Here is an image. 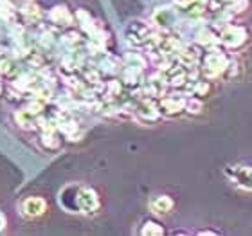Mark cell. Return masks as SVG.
Wrapping results in <instances>:
<instances>
[{"label":"cell","mask_w":252,"mask_h":236,"mask_svg":"<svg viewBox=\"0 0 252 236\" xmlns=\"http://www.w3.org/2000/svg\"><path fill=\"white\" fill-rule=\"evenodd\" d=\"M60 205L68 213H83V215H94L101 207V200L97 191L89 186H78L68 184L60 191Z\"/></svg>","instance_id":"cell-1"},{"label":"cell","mask_w":252,"mask_h":236,"mask_svg":"<svg viewBox=\"0 0 252 236\" xmlns=\"http://www.w3.org/2000/svg\"><path fill=\"white\" fill-rule=\"evenodd\" d=\"M229 67H231V60L220 49H207L200 56V70L207 79L220 78L229 70Z\"/></svg>","instance_id":"cell-2"},{"label":"cell","mask_w":252,"mask_h":236,"mask_svg":"<svg viewBox=\"0 0 252 236\" xmlns=\"http://www.w3.org/2000/svg\"><path fill=\"white\" fill-rule=\"evenodd\" d=\"M153 36V29L150 24L144 20H131L125 27V38L126 42L133 45V47H142L146 45L148 40Z\"/></svg>","instance_id":"cell-3"},{"label":"cell","mask_w":252,"mask_h":236,"mask_svg":"<svg viewBox=\"0 0 252 236\" xmlns=\"http://www.w3.org/2000/svg\"><path fill=\"white\" fill-rule=\"evenodd\" d=\"M249 40V33L243 26H223V29L218 34V42H221L227 49H240L243 47Z\"/></svg>","instance_id":"cell-4"},{"label":"cell","mask_w":252,"mask_h":236,"mask_svg":"<svg viewBox=\"0 0 252 236\" xmlns=\"http://www.w3.org/2000/svg\"><path fill=\"white\" fill-rule=\"evenodd\" d=\"M186 100L188 98H180V96H166L158 98L157 105L160 114L166 117H175L180 116L182 112H186Z\"/></svg>","instance_id":"cell-5"},{"label":"cell","mask_w":252,"mask_h":236,"mask_svg":"<svg viewBox=\"0 0 252 236\" xmlns=\"http://www.w3.org/2000/svg\"><path fill=\"white\" fill-rule=\"evenodd\" d=\"M225 175L232 184L243 189H252V166H245V164L227 166Z\"/></svg>","instance_id":"cell-6"},{"label":"cell","mask_w":252,"mask_h":236,"mask_svg":"<svg viewBox=\"0 0 252 236\" xmlns=\"http://www.w3.org/2000/svg\"><path fill=\"white\" fill-rule=\"evenodd\" d=\"M133 114L142 123H155V121H158L162 117V114L158 110V105L155 101L150 100V98H144V100L139 101L135 105V108H133Z\"/></svg>","instance_id":"cell-7"},{"label":"cell","mask_w":252,"mask_h":236,"mask_svg":"<svg viewBox=\"0 0 252 236\" xmlns=\"http://www.w3.org/2000/svg\"><path fill=\"white\" fill-rule=\"evenodd\" d=\"M45 211H47V200L42 197H27L20 204V213L26 218H38Z\"/></svg>","instance_id":"cell-8"},{"label":"cell","mask_w":252,"mask_h":236,"mask_svg":"<svg viewBox=\"0 0 252 236\" xmlns=\"http://www.w3.org/2000/svg\"><path fill=\"white\" fill-rule=\"evenodd\" d=\"M18 13L22 15L24 22H26V24H31V26L40 24V20H42V16H43L40 5H38L34 0H20Z\"/></svg>","instance_id":"cell-9"},{"label":"cell","mask_w":252,"mask_h":236,"mask_svg":"<svg viewBox=\"0 0 252 236\" xmlns=\"http://www.w3.org/2000/svg\"><path fill=\"white\" fill-rule=\"evenodd\" d=\"M148 207L152 209L153 215L164 216V215H169L175 209V200L169 195H155V197L150 199Z\"/></svg>","instance_id":"cell-10"},{"label":"cell","mask_w":252,"mask_h":236,"mask_svg":"<svg viewBox=\"0 0 252 236\" xmlns=\"http://www.w3.org/2000/svg\"><path fill=\"white\" fill-rule=\"evenodd\" d=\"M153 24L162 29V31H168L177 24V13L171 7H158L155 13H153Z\"/></svg>","instance_id":"cell-11"},{"label":"cell","mask_w":252,"mask_h":236,"mask_svg":"<svg viewBox=\"0 0 252 236\" xmlns=\"http://www.w3.org/2000/svg\"><path fill=\"white\" fill-rule=\"evenodd\" d=\"M74 18H76V15L70 13V9H68L67 5H54L53 9L49 11V20L58 27L72 26Z\"/></svg>","instance_id":"cell-12"},{"label":"cell","mask_w":252,"mask_h":236,"mask_svg":"<svg viewBox=\"0 0 252 236\" xmlns=\"http://www.w3.org/2000/svg\"><path fill=\"white\" fill-rule=\"evenodd\" d=\"M15 123L18 128L26 132H31V130H36L38 126V116L36 114H32L29 108H22V110H16L15 112Z\"/></svg>","instance_id":"cell-13"},{"label":"cell","mask_w":252,"mask_h":236,"mask_svg":"<svg viewBox=\"0 0 252 236\" xmlns=\"http://www.w3.org/2000/svg\"><path fill=\"white\" fill-rule=\"evenodd\" d=\"M40 144L47 152H56L62 146V137L58 135V130H43L40 135Z\"/></svg>","instance_id":"cell-14"},{"label":"cell","mask_w":252,"mask_h":236,"mask_svg":"<svg viewBox=\"0 0 252 236\" xmlns=\"http://www.w3.org/2000/svg\"><path fill=\"white\" fill-rule=\"evenodd\" d=\"M139 235L142 236H162L166 235V229L162 227V224L157 220H146L139 229Z\"/></svg>","instance_id":"cell-15"},{"label":"cell","mask_w":252,"mask_h":236,"mask_svg":"<svg viewBox=\"0 0 252 236\" xmlns=\"http://www.w3.org/2000/svg\"><path fill=\"white\" fill-rule=\"evenodd\" d=\"M125 67H133V68H141V70H144V68L148 67V60L144 54L141 53H135V51H131V53H128L125 56Z\"/></svg>","instance_id":"cell-16"},{"label":"cell","mask_w":252,"mask_h":236,"mask_svg":"<svg viewBox=\"0 0 252 236\" xmlns=\"http://www.w3.org/2000/svg\"><path fill=\"white\" fill-rule=\"evenodd\" d=\"M16 72H18L16 60L13 58V56H2V58H0V76L13 78Z\"/></svg>","instance_id":"cell-17"},{"label":"cell","mask_w":252,"mask_h":236,"mask_svg":"<svg viewBox=\"0 0 252 236\" xmlns=\"http://www.w3.org/2000/svg\"><path fill=\"white\" fill-rule=\"evenodd\" d=\"M186 112H188L189 116H198L200 112H202V101L200 98H188L186 100Z\"/></svg>","instance_id":"cell-18"},{"label":"cell","mask_w":252,"mask_h":236,"mask_svg":"<svg viewBox=\"0 0 252 236\" xmlns=\"http://www.w3.org/2000/svg\"><path fill=\"white\" fill-rule=\"evenodd\" d=\"M63 42L70 45V47H78L79 43H81V33H76V31H68L63 34Z\"/></svg>","instance_id":"cell-19"},{"label":"cell","mask_w":252,"mask_h":236,"mask_svg":"<svg viewBox=\"0 0 252 236\" xmlns=\"http://www.w3.org/2000/svg\"><path fill=\"white\" fill-rule=\"evenodd\" d=\"M5 227H7V218H5L4 211H0V235L5 231Z\"/></svg>","instance_id":"cell-20"},{"label":"cell","mask_w":252,"mask_h":236,"mask_svg":"<svg viewBox=\"0 0 252 236\" xmlns=\"http://www.w3.org/2000/svg\"><path fill=\"white\" fill-rule=\"evenodd\" d=\"M234 0H209V4H218V5H229Z\"/></svg>","instance_id":"cell-21"},{"label":"cell","mask_w":252,"mask_h":236,"mask_svg":"<svg viewBox=\"0 0 252 236\" xmlns=\"http://www.w3.org/2000/svg\"><path fill=\"white\" fill-rule=\"evenodd\" d=\"M177 4H179V7H184V5H188V4H191L193 0H175Z\"/></svg>","instance_id":"cell-22"},{"label":"cell","mask_w":252,"mask_h":236,"mask_svg":"<svg viewBox=\"0 0 252 236\" xmlns=\"http://www.w3.org/2000/svg\"><path fill=\"white\" fill-rule=\"evenodd\" d=\"M0 94H2V83H0Z\"/></svg>","instance_id":"cell-23"}]
</instances>
